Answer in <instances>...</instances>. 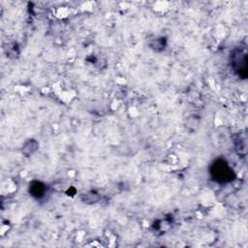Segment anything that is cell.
<instances>
[{
  "mask_svg": "<svg viewBox=\"0 0 248 248\" xmlns=\"http://www.w3.org/2000/svg\"><path fill=\"white\" fill-rule=\"evenodd\" d=\"M30 193L35 198H41L45 193V185L39 181H34L30 185Z\"/></svg>",
  "mask_w": 248,
  "mask_h": 248,
  "instance_id": "obj_3",
  "label": "cell"
},
{
  "mask_svg": "<svg viewBox=\"0 0 248 248\" xmlns=\"http://www.w3.org/2000/svg\"><path fill=\"white\" fill-rule=\"evenodd\" d=\"M232 67L239 76L245 78L247 75V56L240 49H235L231 56Z\"/></svg>",
  "mask_w": 248,
  "mask_h": 248,
  "instance_id": "obj_2",
  "label": "cell"
},
{
  "mask_svg": "<svg viewBox=\"0 0 248 248\" xmlns=\"http://www.w3.org/2000/svg\"><path fill=\"white\" fill-rule=\"evenodd\" d=\"M210 173L212 178L220 183L230 182L233 179V172L224 160L215 161L210 168Z\"/></svg>",
  "mask_w": 248,
  "mask_h": 248,
  "instance_id": "obj_1",
  "label": "cell"
}]
</instances>
